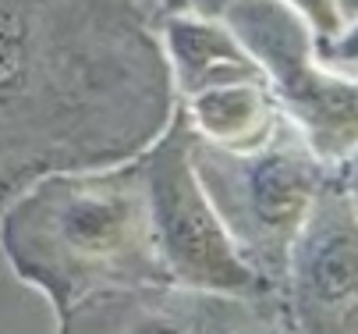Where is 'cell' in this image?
<instances>
[{"mask_svg":"<svg viewBox=\"0 0 358 334\" xmlns=\"http://www.w3.org/2000/svg\"><path fill=\"white\" fill-rule=\"evenodd\" d=\"M0 253L54 313L117 284L167 281L138 157L32 181L0 210Z\"/></svg>","mask_w":358,"mask_h":334,"instance_id":"1","label":"cell"},{"mask_svg":"<svg viewBox=\"0 0 358 334\" xmlns=\"http://www.w3.org/2000/svg\"><path fill=\"white\" fill-rule=\"evenodd\" d=\"M192 164L234 249L277 295L284 256L334 167L291 125L255 150H220L192 135Z\"/></svg>","mask_w":358,"mask_h":334,"instance_id":"2","label":"cell"},{"mask_svg":"<svg viewBox=\"0 0 358 334\" xmlns=\"http://www.w3.org/2000/svg\"><path fill=\"white\" fill-rule=\"evenodd\" d=\"M217 18L259 64L280 114L305 146L337 167L358 146V82L320 61L316 32L284 0H227Z\"/></svg>","mask_w":358,"mask_h":334,"instance_id":"3","label":"cell"},{"mask_svg":"<svg viewBox=\"0 0 358 334\" xmlns=\"http://www.w3.org/2000/svg\"><path fill=\"white\" fill-rule=\"evenodd\" d=\"M149 221L167 281L255 302H277L273 288L234 249L192 164V128L181 111L138 153Z\"/></svg>","mask_w":358,"mask_h":334,"instance_id":"4","label":"cell"},{"mask_svg":"<svg viewBox=\"0 0 358 334\" xmlns=\"http://www.w3.org/2000/svg\"><path fill=\"white\" fill-rule=\"evenodd\" d=\"M273 306L287 334H358V214L337 167L284 256Z\"/></svg>","mask_w":358,"mask_h":334,"instance_id":"5","label":"cell"},{"mask_svg":"<svg viewBox=\"0 0 358 334\" xmlns=\"http://www.w3.org/2000/svg\"><path fill=\"white\" fill-rule=\"evenodd\" d=\"M263 313H277V306L174 281H142L92 292L54 316L57 334H234Z\"/></svg>","mask_w":358,"mask_h":334,"instance_id":"6","label":"cell"},{"mask_svg":"<svg viewBox=\"0 0 358 334\" xmlns=\"http://www.w3.org/2000/svg\"><path fill=\"white\" fill-rule=\"evenodd\" d=\"M199 142L220 150H255L270 142L287 118L280 114L263 75L227 78L206 89H195L178 107Z\"/></svg>","mask_w":358,"mask_h":334,"instance_id":"7","label":"cell"},{"mask_svg":"<svg viewBox=\"0 0 358 334\" xmlns=\"http://www.w3.org/2000/svg\"><path fill=\"white\" fill-rule=\"evenodd\" d=\"M164 57H167V75L178 97H192L195 89H206L227 78H245V75H263L259 64L248 57V50L238 43V36L217 18L202 11H167L164 29Z\"/></svg>","mask_w":358,"mask_h":334,"instance_id":"8","label":"cell"},{"mask_svg":"<svg viewBox=\"0 0 358 334\" xmlns=\"http://www.w3.org/2000/svg\"><path fill=\"white\" fill-rule=\"evenodd\" d=\"M316 54L330 71L358 82V11L348 15L337 32L316 39Z\"/></svg>","mask_w":358,"mask_h":334,"instance_id":"9","label":"cell"},{"mask_svg":"<svg viewBox=\"0 0 358 334\" xmlns=\"http://www.w3.org/2000/svg\"><path fill=\"white\" fill-rule=\"evenodd\" d=\"M337 174H341V185H344V193H348L355 214H358V146L337 164Z\"/></svg>","mask_w":358,"mask_h":334,"instance_id":"10","label":"cell"},{"mask_svg":"<svg viewBox=\"0 0 358 334\" xmlns=\"http://www.w3.org/2000/svg\"><path fill=\"white\" fill-rule=\"evenodd\" d=\"M234 334H287L284 330V323L277 320V313H263V316H255V320H248L241 330H234Z\"/></svg>","mask_w":358,"mask_h":334,"instance_id":"11","label":"cell"},{"mask_svg":"<svg viewBox=\"0 0 358 334\" xmlns=\"http://www.w3.org/2000/svg\"><path fill=\"white\" fill-rule=\"evenodd\" d=\"M341 11H344V18L355 15V11H358V0H341Z\"/></svg>","mask_w":358,"mask_h":334,"instance_id":"12","label":"cell"}]
</instances>
